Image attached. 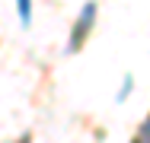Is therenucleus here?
I'll list each match as a JSON object with an SVG mask.
<instances>
[{
  "label": "nucleus",
  "instance_id": "1",
  "mask_svg": "<svg viewBox=\"0 0 150 143\" xmlns=\"http://www.w3.org/2000/svg\"><path fill=\"white\" fill-rule=\"evenodd\" d=\"M96 13H99V6H96V0H86L83 6H80V13H77V22L70 29V38H67V54H77L80 48H83V41H86V35L93 32L96 26Z\"/></svg>",
  "mask_w": 150,
  "mask_h": 143
},
{
  "label": "nucleus",
  "instance_id": "2",
  "mask_svg": "<svg viewBox=\"0 0 150 143\" xmlns=\"http://www.w3.org/2000/svg\"><path fill=\"white\" fill-rule=\"evenodd\" d=\"M16 3V10H19V22H23V29L32 26V0H13Z\"/></svg>",
  "mask_w": 150,
  "mask_h": 143
},
{
  "label": "nucleus",
  "instance_id": "3",
  "mask_svg": "<svg viewBox=\"0 0 150 143\" xmlns=\"http://www.w3.org/2000/svg\"><path fill=\"white\" fill-rule=\"evenodd\" d=\"M134 143H150V114L144 118V124H141V130H137V140Z\"/></svg>",
  "mask_w": 150,
  "mask_h": 143
},
{
  "label": "nucleus",
  "instance_id": "4",
  "mask_svg": "<svg viewBox=\"0 0 150 143\" xmlns=\"http://www.w3.org/2000/svg\"><path fill=\"white\" fill-rule=\"evenodd\" d=\"M131 86H134V80H131V76H125V86H121V92H118V95H115L118 102H125V95L131 92Z\"/></svg>",
  "mask_w": 150,
  "mask_h": 143
},
{
  "label": "nucleus",
  "instance_id": "5",
  "mask_svg": "<svg viewBox=\"0 0 150 143\" xmlns=\"http://www.w3.org/2000/svg\"><path fill=\"white\" fill-rule=\"evenodd\" d=\"M19 143H32V137H29V134H23V140H19Z\"/></svg>",
  "mask_w": 150,
  "mask_h": 143
}]
</instances>
